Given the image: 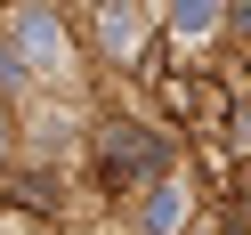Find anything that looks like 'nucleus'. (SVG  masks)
I'll use <instances>...</instances> for the list:
<instances>
[{"instance_id":"6","label":"nucleus","mask_w":251,"mask_h":235,"mask_svg":"<svg viewBox=\"0 0 251 235\" xmlns=\"http://www.w3.org/2000/svg\"><path fill=\"white\" fill-rule=\"evenodd\" d=\"M0 138H8V130H0Z\"/></svg>"},{"instance_id":"1","label":"nucleus","mask_w":251,"mask_h":235,"mask_svg":"<svg viewBox=\"0 0 251 235\" xmlns=\"http://www.w3.org/2000/svg\"><path fill=\"white\" fill-rule=\"evenodd\" d=\"M138 162H154L146 130H114V138H105V170H114V179H122V170H138Z\"/></svg>"},{"instance_id":"4","label":"nucleus","mask_w":251,"mask_h":235,"mask_svg":"<svg viewBox=\"0 0 251 235\" xmlns=\"http://www.w3.org/2000/svg\"><path fill=\"white\" fill-rule=\"evenodd\" d=\"M170 17H178V25H186V33H202V25H211V17H219V8H211V0H178V8H170Z\"/></svg>"},{"instance_id":"5","label":"nucleus","mask_w":251,"mask_h":235,"mask_svg":"<svg viewBox=\"0 0 251 235\" xmlns=\"http://www.w3.org/2000/svg\"><path fill=\"white\" fill-rule=\"evenodd\" d=\"M170 219H178V186H162V195L146 203V227H170Z\"/></svg>"},{"instance_id":"2","label":"nucleus","mask_w":251,"mask_h":235,"mask_svg":"<svg viewBox=\"0 0 251 235\" xmlns=\"http://www.w3.org/2000/svg\"><path fill=\"white\" fill-rule=\"evenodd\" d=\"M25 49H33V57H65V33H57L41 8H25Z\"/></svg>"},{"instance_id":"3","label":"nucleus","mask_w":251,"mask_h":235,"mask_svg":"<svg viewBox=\"0 0 251 235\" xmlns=\"http://www.w3.org/2000/svg\"><path fill=\"white\" fill-rule=\"evenodd\" d=\"M105 41H114V49H138V8H130V0L105 8Z\"/></svg>"}]
</instances>
